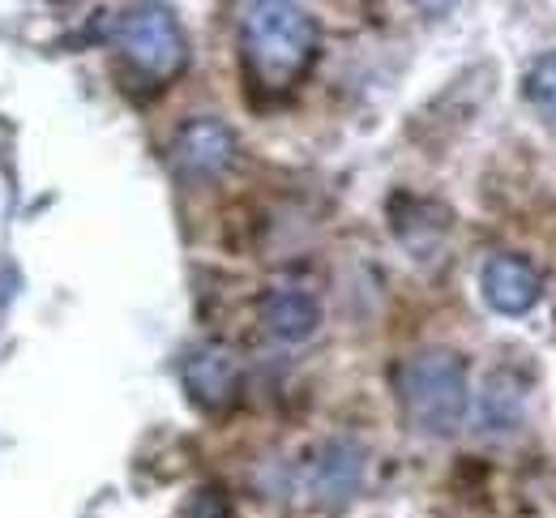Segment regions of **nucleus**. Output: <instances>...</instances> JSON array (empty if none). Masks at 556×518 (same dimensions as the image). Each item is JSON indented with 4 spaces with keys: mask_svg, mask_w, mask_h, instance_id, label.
<instances>
[{
    "mask_svg": "<svg viewBox=\"0 0 556 518\" xmlns=\"http://www.w3.org/2000/svg\"><path fill=\"white\" fill-rule=\"evenodd\" d=\"M317 17L304 4H287V0H262L249 4L240 13V56L244 70L253 77V86L282 94L291 90L300 77L313 70L317 61Z\"/></svg>",
    "mask_w": 556,
    "mask_h": 518,
    "instance_id": "1",
    "label": "nucleus"
},
{
    "mask_svg": "<svg viewBox=\"0 0 556 518\" xmlns=\"http://www.w3.org/2000/svg\"><path fill=\"white\" fill-rule=\"evenodd\" d=\"M403 420L419 438H454L467 420V361L450 348H424L394 369Z\"/></svg>",
    "mask_w": 556,
    "mask_h": 518,
    "instance_id": "2",
    "label": "nucleus"
},
{
    "mask_svg": "<svg viewBox=\"0 0 556 518\" xmlns=\"http://www.w3.org/2000/svg\"><path fill=\"white\" fill-rule=\"evenodd\" d=\"M116 48H121L125 65L150 86H167L189 61L185 30H180V22H176V13L167 4H134V9H125L116 17Z\"/></svg>",
    "mask_w": 556,
    "mask_h": 518,
    "instance_id": "3",
    "label": "nucleus"
},
{
    "mask_svg": "<svg viewBox=\"0 0 556 518\" xmlns=\"http://www.w3.org/2000/svg\"><path fill=\"white\" fill-rule=\"evenodd\" d=\"M231 163H236V134L214 116L189 121L172 142V167L180 180L206 185V180H218Z\"/></svg>",
    "mask_w": 556,
    "mask_h": 518,
    "instance_id": "4",
    "label": "nucleus"
},
{
    "mask_svg": "<svg viewBox=\"0 0 556 518\" xmlns=\"http://www.w3.org/2000/svg\"><path fill=\"white\" fill-rule=\"evenodd\" d=\"M180 377H185L189 399H193L202 412H227V407L240 399V381H244L236 352L223 348V343H202V348H193V352L185 356Z\"/></svg>",
    "mask_w": 556,
    "mask_h": 518,
    "instance_id": "5",
    "label": "nucleus"
},
{
    "mask_svg": "<svg viewBox=\"0 0 556 518\" xmlns=\"http://www.w3.org/2000/svg\"><path fill=\"white\" fill-rule=\"evenodd\" d=\"M484 300L501 317H522L540 304V270L522 257V253H496L488 257L484 275H480Z\"/></svg>",
    "mask_w": 556,
    "mask_h": 518,
    "instance_id": "6",
    "label": "nucleus"
},
{
    "mask_svg": "<svg viewBox=\"0 0 556 518\" xmlns=\"http://www.w3.org/2000/svg\"><path fill=\"white\" fill-rule=\"evenodd\" d=\"M359 476H364V450L351 438H334L321 445V454L313 463V497L321 506H343L359 489Z\"/></svg>",
    "mask_w": 556,
    "mask_h": 518,
    "instance_id": "7",
    "label": "nucleus"
},
{
    "mask_svg": "<svg viewBox=\"0 0 556 518\" xmlns=\"http://www.w3.org/2000/svg\"><path fill=\"white\" fill-rule=\"evenodd\" d=\"M522 416H527V386L514 372L496 369L476 399V429L484 438H505L522 425Z\"/></svg>",
    "mask_w": 556,
    "mask_h": 518,
    "instance_id": "8",
    "label": "nucleus"
},
{
    "mask_svg": "<svg viewBox=\"0 0 556 518\" xmlns=\"http://www.w3.org/2000/svg\"><path fill=\"white\" fill-rule=\"evenodd\" d=\"M262 326L282 343H304L321 326V304L304 288H275L262 300Z\"/></svg>",
    "mask_w": 556,
    "mask_h": 518,
    "instance_id": "9",
    "label": "nucleus"
},
{
    "mask_svg": "<svg viewBox=\"0 0 556 518\" xmlns=\"http://www.w3.org/2000/svg\"><path fill=\"white\" fill-rule=\"evenodd\" d=\"M527 99L540 116H548L556 125V52L540 56V65L527 74Z\"/></svg>",
    "mask_w": 556,
    "mask_h": 518,
    "instance_id": "10",
    "label": "nucleus"
},
{
    "mask_svg": "<svg viewBox=\"0 0 556 518\" xmlns=\"http://www.w3.org/2000/svg\"><path fill=\"white\" fill-rule=\"evenodd\" d=\"M172 518H231V502H227V493H223L218 484H202V489H193V493L176 506Z\"/></svg>",
    "mask_w": 556,
    "mask_h": 518,
    "instance_id": "11",
    "label": "nucleus"
}]
</instances>
